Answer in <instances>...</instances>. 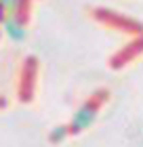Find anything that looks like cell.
Returning <instances> with one entry per match:
<instances>
[{"label":"cell","mask_w":143,"mask_h":147,"mask_svg":"<svg viewBox=\"0 0 143 147\" xmlns=\"http://www.w3.org/2000/svg\"><path fill=\"white\" fill-rule=\"evenodd\" d=\"M97 111H99V103L97 99H88L86 103H82L78 107V111L74 113L72 122H70V132H82L86 130L88 126H91L95 122V118H97Z\"/></svg>","instance_id":"obj_1"},{"label":"cell","mask_w":143,"mask_h":147,"mask_svg":"<svg viewBox=\"0 0 143 147\" xmlns=\"http://www.w3.org/2000/svg\"><path fill=\"white\" fill-rule=\"evenodd\" d=\"M6 4H9V0H0V17H6Z\"/></svg>","instance_id":"obj_5"},{"label":"cell","mask_w":143,"mask_h":147,"mask_svg":"<svg viewBox=\"0 0 143 147\" xmlns=\"http://www.w3.org/2000/svg\"><path fill=\"white\" fill-rule=\"evenodd\" d=\"M2 30H4V34L9 36V40H13V42H23V40L28 38L25 23L17 15H6V17H2Z\"/></svg>","instance_id":"obj_2"},{"label":"cell","mask_w":143,"mask_h":147,"mask_svg":"<svg viewBox=\"0 0 143 147\" xmlns=\"http://www.w3.org/2000/svg\"><path fill=\"white\" fill-rule=\"evenodd\" d=\"M23 0H9V4H6V15H17V11L21 9Z\"/></svg>","instance_id":"obj_4"},{"label":"cell","mask_w":143,"mask_h":147,"mask_svg":"<svg viewBox=\"0 0 143 147\" xmlns=\"http://www.w3.org/2000/svg\"><path fill=\"white\" fill-rule=\"evenodd\" d=\"M67 135H70V128H67V126H55V128L51 130V135H49V141L53 145L63 143L65 139H67Z\"/></svg>","instance_id":"obj_3"}]
</instances>
